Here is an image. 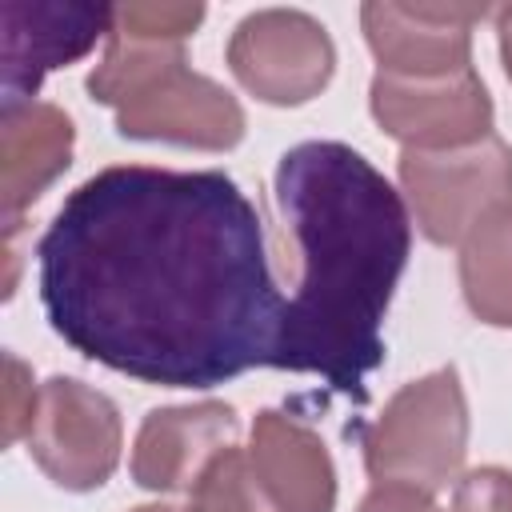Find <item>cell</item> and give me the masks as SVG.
Listing matches in <instances>:
<instances>
[{
	"label": "cell",
	"instance_id": "obj_10",
	"mask_svg": "<svg viewBox=\"0 0 512 512\" xmlns=\"http://www.w3.org/2000/svg\"><path fill=\"white\" fill-rule=\"evenodd\" d=\"M116 132L200 152H228L244 140V108L216 80L176 64L116 108Z\"/></svg>",
	"mask_w": 512,
	"mask_h": 512
},
{
	"label": "cell",
	"instance_id": "obj_2",
	"mask_svg": "<svg viewBox=\"0 0 512 512\" xmlns=\"http://www.w3.org/2000/svg\"><path fill=\"white\" fill-rule=\"evenodd\" d=\"M276 216L292 256L272 368L368 400L384 316L412 252V220L384 172L340 140H304L276 164Z\"/></svg>",
	"mask_w": 512,
	"mask_h": 512
},
{
	"label": "cell",
	"instance_id": "obj_5",
	"mask_svg": "<svg viewBox=\"0 0 512 512\" xmlns=\"http://www.w3.org/2000/svg\"><path fill=\"white\" fill-rule=\"evenodd\" d=\"M228 68L264 104L296 108L320 96L336 72V44L300 8L248 12L228 40Z\"/></svg>",
	"mask_w": 512,
	"mask_h": 512
},
{
	"label": "cell",
	"instance_id": "obj_20",
	"mask_svg": "<svg viewBox=\"0 0 512 512\" xmlns=\"http://www.w3.org/2000/svg\"><path fill=\"white\" fill-rule=\"evenodd\" d=\"M132 512H188V508H176V504H140Z\"/></svg>",
	"mask_w": 512,
	"mask_h": 512
},
{
	"label": "cell",
	"instance_id": "obj_17",
	"mask_svg": "<svg viewBox=\"0 0 512 512\" xmlns=\"http://www.w3.org/2000/svg\"><path fill=\"white\" fill-rule=\"evenodd\" d=\"M452 512H512V472L500 464L472 468L456 480Z\"/></svg>",
	"mask_w": 512,
	"mask_h": 512
},
{
	"label": "cell",
	"instance_id": "obj_9",
	"mask_svg": "<svg viewBox=\"0 0 512 512\" xmlns=\"http://www.w3.org/2000/svg\"><path fill=\"white\" fill-rule=\"evenodd\" d=\"M484 16V4L368 0L360 8V28L384 76L436 80L472 68V28Z\"/></svg>",
	"mask_w": 512,
	"mask_h": 512
},
{
	"label": "cell",
	"instance_id": "obj_15",
	"mask_svg": "<svg viewBox=\"0 0 512 512\" xmlns=\"http://www.w3.org/2000/svg\"><path fill=\"white\" fill-rule=\"evenodd\" d=\"M188 512H284L260 484L248 452L224 448L192 488Z\"/></svg>",
	"mask_w": 512,
	"mask_h": 512
},
{
	"label": "cell",
	"instance_id": "obj_19",
	"mask_svg": "<svg viewBox=\"0 0 512 512\" xmlns=\"http://www.w3.org/2000/svg\"><path fill=\"white\" fill-rule=\"evenodd\" d=\"M496 40H500V64H504V76L512 80V4L496 12Z\"/></svg>",
	"mask_w": 512,
	"mask_h": 512
},
{
	"label": "cell",
	"instance_id": "obj_3",
	"mask_svg": "<svg viewBox=\"0 0 512 512\" xmlns=\"http://www.w3.org/2000/svg\"><path fill=\"white\" fill-rule=\"evenodd\" d=\"M468 456V400L460 372L436 368L392 392L364 428V468L376 484L436 492L452 484Z\"/></svg>",
	"mask_w": 512,
	"mask_h": 512
},
{
	"label": "cell",
	"instance_id": "obj_7",
	"mask_svg": "<svg viewBox=\"0 0 512 512\" xmlns=\"http://www.w3.org/2000/svg\"><path fill=\"white\" fill-rule=\"evenodd\" d=\"M372 120L384 136L400 140L412 152H448L468 148L492 136V96L476 68L436 76V80H404L376 72L368 84Z\"/></svg>",
	"mask_w": 512,
	"mask_h": 512
},
{
	"label": "cell",
	"instance_id": "obj_18",
	"mask_svg": "<svg viewBox=\"0 0 512 512\" xmlns=\"http://www.w3.org/2000/svg\"><path fill=\"white\" fill-rule=\"evenodd\" d=\"M356 512H440V504L412 484H372Z\"/></svg>",
	"mask_w": 512,
	"mask_h": 512
},
{
	"label": "cell",
	"instance_id": "obj_6",
	"mask_svg": "<svg viewBox=\"0 0 512 512\" xmlns=\"http://www.w3.org/2000/svg\"><path fill=\"white\" fill-rule=\"evenodd\" d=\"M120 448H124L120 408L100 388L76 376H52L48 384H40V404L28 432V456L52 484L68 492L100 488L116 472Z\"/></svg>",
	"mask_w": 512,
	"mask_h": 512
},
{
	"label": "cell",
	"instance_id": "obj_11",
	"mask_svg": "<svg viewBox=\"0 0 512 512\" xmlns=\"http://www.w3.org/2000/svg\"><path fill=\"white\" fill-rule=\"evenodd\" d=\"M236 432L240 416L224 400L152 408L132 444V480L148 492H192L204 468L236 444Z\"/></svg>",
	"mask_w": 512,
	"mask_h": 512
},
{
	"label": "cell",
	"instance_id": "obj_16",
	"mask_svg": "<svg viewBox=\"0 0 512 512\" xmlns=\"http://www.w3.org/2000/svg\"><path fill=\"white\" fill-rule=\"evenodd\" d=\"M36 404H40V388L32 380V368L20 356H4V440L16 444L20 436L28 440L32 420H36Z\"/></svg>",
	"mask_w": 512,
	"mask_h": 512
},
{
	"label": "cell",
	"instance_id": "obj_4",
	"mask_svg": "<svg viewBox=\"0 0 512 512\" xmlns=\"http://www.w3.org/2000/svg\"><path fill=\"white\" fill-rule=\"evenodd\" d=\"M396 176L420 232L448 248L460 244L488 212L512 204V144L492 132L448 152L404 148Z\"/></svg>",
	"mask_w": 512,
	"mask_h": 512
},
{
	"label": "cell",
	"instance_id": "obj_12",
	"mask_svg": "<svg viewBox=\"0 0 512 512\" xmlns=\"http://www.w3.org/2000/svg\"><path fill=\"white\" fill-rule=\"evenodd\" d=\"M76 128L72 116L48 100L4 104L0 116V212L4 224L32 208L44 188L68 172Z\"/></svg>",
	"mask_w": 512,
	"mask_h": 512
},
{
	"label": "cell",
	"instance_id": "obj_8",
	"mask_svg": "<svg viewBox=\"0 0 512 512\" xmlns=\"http://www.w3.org/2000/svg\"><path fill=\"white\" fill-rule=\"evenodd\" d=\"M112 4L88 0H4L0 4V88L4 104L32 100L40 80L108 40Z\"/></svg>",
	"mask_w": 512,
	"mask_h": 512
},
{
	"label": "cell",
	"instance_id": "obj_1",
	"mask_svg": "<svg viewBox=\"0 0 512 512\" xmlns=\"http://www.w3.org/2000/svg\"><path fill=\"white\" fill-rule=\"evenodd\" d=\"M36 264L52 332L120 376L216 388L272 368L284 292L252 200L216 168H100L64 196Z\"/></svg>",
	"mask_w": 512,
	"mask_h": 512
},
{
	"label": "cell",
	"instance_id": "obj_14",
	"mask_svg": "<svg viewBox=\"0 0 512 512\" xmlns=\"http://www.w3.org/2000/svg\"><path fill=\"white\" fill-rule=\"evenodd\" d=\"M460 288L476 320L512 328V204L488 212L460 240Z\"/></svg>",
	"mask_w": 512,
	"mask_h": 512
},
{
	"label": "cell",
	"instance_id": "obj_13",
	"mask_svg": "<svg viewBox=\"0 0 512 512\" xmlns=\"http://www.w3.org/2000/svg\"><path fill=\"white\" fill-rule=\"evenodd\" d=\"M248 460L284 512H336V468L308 424L264 408L248 436Z\"/></svg>",
	"mask_w": 512,
	"mask_h": 512
}]
</instances>
